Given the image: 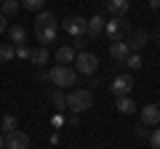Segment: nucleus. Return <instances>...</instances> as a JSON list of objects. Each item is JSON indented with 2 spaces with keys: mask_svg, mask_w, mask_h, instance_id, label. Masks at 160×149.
<instances>
[{
  "mask_svg": "<svg viewBox=\"0 0 160 149\" xmlns=\"http://www.w3.org/2000/svg\"><path fill=\"white\" fill-rule=\"evenodd\" d=\"M16 125H19L16 115H3V120H0V128H3V133H8V131H16Z\"/></svg>",
  "mask_w": 160,
  "mask_h": 149,
  "instance_id": "20",
  "label": "nucleus"
},
{
  "mask_svg": "<svg viewBox=\"0 0 160 149\" xmlns=\"http://www.w3.org/2000/svg\"><path fill=\"white\" fill-rule=\"evenodd\" d=\"M59 35V27H35V37H38L40 46H48V43L56 40Z\"/></svg>",
  "mask_w": 160,
  "mask_h": 149,
  "instance_id": "10",
  "label": "nucleus"
},
{
  "mask_svg": "<svg viewBox=\"0 0 160 149\" xmlns=\"http://www.w3.org/2000/svg\"><path fill=\"white\" fill-rule=\"evenodd\" d=\"M93 107V96L91 91H83V88H75L67 93V109H72V115H83Z\"/></svg>",
  "mask_w": 160,
  "mask_h": 149,
  "instance_id": "1",
  "label": "nucleus"
},
{
  "mask_svg": "<svg viewBox=\"0 0 160 149\" xmlns=\"http://www.w3.org/2000/svg\"><path fill=\"white\" fill-rule=\"evenodd\" d=\"M19 6H22L19 0H3V6H0V13H3V16H11V13H16V11H19Z\"/></svg>",
  "mask_w": 160,
  "mask_h": 149,
  "instance_id": "22",
  "label": "nucleus"
},
{
  "mask_svg": "<svg viewBox=\"0 0 160 149\" xmlns=\"http://www.w3.org/2000/svg\"><path fill=\"white\" fill-rule=\"evenodd\" d=\"M0 6H3V0H0Z\"/></svg>",
  "mask_w": 160,
  "mask_h": 149,
  "instance_id": "32",
  "label": "nucleus"
},
{
  "mask_svg": "<svg viewBox=\"0 0 160 149\" xmlns=\"http://www.w3.org/2000/svg\"><path fill=\"white\" fill-rule=\"evenodd\" d=\"M149 6H152V8H160V0H149Z\"/></svg>",
  "mask_w": 160,
  "mask_h": 149,
  "instance_id": "30",
  "label": "nucleus"
},
{
  "mask_svg": "<svg viewBox=\"0 0 160 149\" xmlns=\"http://www.w3.org/2000/svg\"><path fill=\"white\" fill-rule=\"evenodd\" d=\"M99 69V56L91 51H80L78 56H75V72L86 74V77H93Z\"/></svg>",
  "mask_w": 160,
  "mask_h": 149,
  "instance_id": "4",
  "label": "nucleus"
},
{
  "mask_svg": "<svg viewBox=\"0 0 160 149\" xmlns=\"http://www.w3.org/2000/svg\"><path fill=\"white\" fill-rule=\"evenodd\" d=\"M11 59H16V46L0 43V61H11Z\"/></svg>",
  "mask_w": 160,
  "mask_h": 149,
  "instance_id": "19",
  "label": "nucleus"
},
{
  "mask_svg": "<svg viewBox=\"0 0 160 149\" xmlns=\"http://www.w3.org/2000/svg\"><path fill=\"white\" fill-rule=\"evenodd\" d=\"M109 56L118 59V61H126L131 56V48H128L126 40H118V43H109Z\"/></svg>",
  "mask_w": 160,
  "mask_h": 149,
  "instance_id": "11",
  "label": "nucleus"
},
{
  "mask_svg": "<svg viewBox=\"0 0 160 149\" xmlns=\"http://www.w3.org/2000/svg\"><path fill=\"white\" fill-rule=\"evenodd\" d=\"M75 56H78V53H75L72 46H62V48L56 51V61H59V64H72Z\"/></svg>",
  "mask_w": 160,
  "mask_h": 149,
  "instance_id": "15",
  "label": "nucleus"
},
{
  "mask_svg": "<svg viewBox=\"0 0 160 149\" xmlns=\"http://www.w3.org/2000/svg\"><path fill=\"white\" fill-rule=\"evenodd\" d=\"M62 29L69 32L72 37H83V35L88 32V19H83V16H67L62 22Z\"/></svg>",
  "mask_w": 160,
  "mask_h": 149,
  "instance_id": "5",
  "label": "nucleus"
},
{
  "mask_svg": "<svg viewBox=\"0 0 160 149\" xmlns=\"http://www.w3.org/2000/svg\"><path fill=\"white\" fill-rule=\"evenodd\" d=\"M118 112H120V115H133V112H136V104H133V99L120 96V99H118Z\"/></svg>",
  "mask_w": 160,
  "mask_h": 149,
  "instance_id": "16",
  "label": "nucleus"
},
{
  "mask_svg": "<svg viewBox=\"0 0 160 149\" xmlns=\"http://www.w3.org/2000/svg\"><path fill=\"white\" fill-rule=\"evenodd\" d=\"M38 80H40V83H51V77H48V72H43V69H38Z\"/></svg>",
  "mask_w": 160,
  "mask_h": 149,
  "instance_id": "27",
  "label": "nucleus"
},
{
  "mask_svg": "<svg viewBox=\"0 0 160 149\" xmlns=\"http://www.w3.org/2000/svg\"><path fill=\"white\" fill-rule=\"evenodd\" d=\"M128 8H131L128 0H107V11L112 13V16H126Z\"/></svg>",
  "mask_w": 160,
  "mask_h": 149,
  "instance_id": "12",
  "label": "nucleus"
},
{
  "mask_svg": "<svg viewBox=\"0 0 160 149\" xmlns=\"http://www.w3.org/2000/svg\"><path fill=\"white\" fill-rule=\"evenodd\" d=\"M109 88H112V93H115L118 99H120V96H128V93L133 91V77H131V74H118Z\"/></svg>",
  "mask_w": 160,
  "mask_h": 149,
  "instance_id": "6",
  "label": "nucleus"
},
{
  "mask_svg": "<svg viewBox=\"0 0 160 149\" xmlns=\"http://www.w3.org/2000/svg\"><path fill=\"white\" fill-rule=\"evenodd\" d=\"M29 61L35 64V67H46L48 64V48L46 46H40V48H32V53H29Z\"/></svg>",
  "mask_w": 160,
  "mask_h": 149,
  "instance_id": "13",
  "label": "nucleus"
},
{
  "mask_svg": "<svg viewBox=\"0 0 160 149\" xmlns=\"http://www.w3.org/2000/svg\"><path fill=\"white\" fill-rule=\"evenodd\" d=\"M158 40H160V32H158Z\"/></svg>",
  "mask_w": 160,
  "mask_h": 149,
  "instance_id": "31",
  "label": "nucleus"
},
{
  "mask_svg": "<svg viewBox=\"0 0 160 149\" xmlns=\"http://www.w3.org/2000/svg\"><path fill=\"white\" fill-rule=\"evenodd\" d=\"M51 101L56 104V109H59V112H62V109L67 107V96L62 93V88H53V91H51Z\"/></svg>",
  "mask_w": 160,
  "mask_h": 149,
  "instance_id": "21",
  "label": "nucleus"
},
{
  "mask_svg": "<svg viewBox=\"0 0 160 149\" xmlns=\"http://www.w3.org/2000/svg\"><path fill=\"white\" fill-rule=\"evenodd\" d=\"M35 27H56V16L48 11H40L38 19H35Z\"/></svg>",
  "mask_w": 160,
  "mask_h": 149,
  "instance_id": "17",
  "label": "nucleus"
},
{
  "mask_svg": "<svg viewBox=\"0 0 160 149\" xmlns=\"http://www.w3.org/2000/svg\"><path fill=\"white\" fill-rule=\"evenodd\" d=\"M48 77H51V83L56 88H69L78 83V72H75V67H69V64H56V67L48 72Z\"/></svg>",
  "mask_w": 160,
  "mask_h": 149,
  "instance_id": "2",
  "label": "nucleus"
},
{
  "mask_svg": "<svg viewBox=\"0 0 160 149\" xmlns=\"http://www.w3.org/2000/svg\"><path fill=\"white\" fill-rule=\"evenodd\" d=\"M128 48H131V53H139L144 46H147V32H142V29H131V35L126 37Z\"/></svg>",
  "mask_w": 160,
  "mask_h": 149,
  "instance_id": "9",
  "label": "nucleus"
},
{
  "mask_svg": "<svg viewBox=\"0 0 160 149\" xmlns=\"http://www.w3.org/2000/svg\"><path fill=\"white\" fill-rule=\"evenodd\" d=\"M149 144H152V149H160V128L149 133Z\"/></svg>",
  "mask_w": 160,
  "mask_h": 149,
  "instance_id": "26",
  "label": "nucleus"
},
{
  "mask_svg": "<svg viewBox=\"0 0 160 149\" xmlns=\"http://www.w3.org/2000/svg\"><path fill=\"white\" fill-rule=\"evenodd\" d=\"M8 32H11V40L16 43V46H22V43L27 40V29H24L22 24H13V27H8Z\"/></svg>",
  "mask_w": 160,
  "mask_h": 149,
  "instance_id": "18",
  "label": "nucleus"
},
{
  "mask_svg": "<svg viewBox=\"0 0 160 149\" xmlns=\"http://www.w3.org/2000/svg\"><path fill=\"white\" fill-rule=\"evenodd\" d=\"M142 125H160V107L158 104H144L142 107Z\"/></svg>",
  "mask_w": 160,
  "mask_h": 149,
  "instance_id": "8",
  "label": "nucleus"
},
{
  "mask_svg": "<svg viewBox=\"0 0 160 149\" xmlns=\"http://www.w3.org/2000/svg\"><path fill=\"white\" fill-rule=\"evenodd\" d=\"M6 147V133H0V149Z\"/></svg>",
  "mask_w": 160,
  "mask_h": 149,
  "instance_id": "29",
  "label": "nucleus"
},
{
  "mask_svg": "<svg viewBox=\"0 0 160 149\" xmlns=\"http://www.w3.org/2000/svg\"><path fill=\"white\" fill-rule=\"evenodd\" d=\"M43 3H46V0H22V6L27 8V11H40Z\"/></svg>",
  "mask_w": 160,
  "mask_h": 149,
  "instance_id": "23",
  "label": "nucleus"
},
{
  "mask_svg": "<svg viewBox=\"0 0 160 149\" xmlns=\"http://www.w3.org/2000/svg\"><path fill=\"white\" fill-rule=\"evenodd\" d=\"M104 24H107V22H104V19L102 16H93V19H88V37H102V35H104Z\"/></svg>",
  "mask_w": 160,
  "mask_h": 149,
  "instance_id": "14",
  "label": "nucleus"
},
{
  "mask_svg": "<svg viewBox=\"0 0 160 149\" xmlns=\"http://www.w3.org/2000/svg\"><path fill=\"white\" fill-rule=\"evenodd\" d=\"M126 64H128V69H139L142 67V56H139V53H131V56L126 59Z\"/></svg>",
  "mask_w": 160,
  "mask_h": 149,
  "instance_id": "24",
  "label": "nucleus"
},
{
  "mask_svg": "<svg viewBox=\"0 0 160 149\" xmlns=\"http://www.w3.org/2000/svg\"><path fill=\"white\" fill-rule=\"evenodd\" d=\"M6 149H29V136L22 131H8L6 133Z\"/></svg>",
  "mask_w": 160,
  "mask_h": 149,
  "instance_id": "7",
  "label": "nucleus"
},
{
  "mask_svg": "<svg viewBox=\"0 0 160 149\" xmlns=\"http://www.w3.org/2000/svg\"><path fill=\"white\" fill-rule=\"evenodd\" d=\"M29 53H32V48H29L27 43H22V46H16V56H19V59H29Z\"/></svg>",
  "mask_w": 160,
  "mask_h": 149,
  "instance_id": "25",
  "label": "nucleus"
},
{
  "mask_svg": "<svg viewBox=\"0 0 160 149\" xmlns=\"http://www.w3.org/2000/svg\"><path fill=\"white\" fill-rule=\"evenodd\" d=\"M6 29H8V16L0 13V32H6Z\"/></svg>",
  "mask_w": 160,
  "mask_h": 149,
  "instance_id": "28",
  "label": "nucleus"
},
{
  "mask_svg": "<svg viewBox=\"0 0 160 149\" xmlns=\"http://www.w3.org/2000/svg\"><path fill=\"white\" fill-rule=\"evenodd\" d=\"M104 35H107V37H109L112 43L126 40L128 35H131V24H128L123 16H112L107 24H104Z\"/></svg>",
  "mask_w": 160,
  "mask_h": 149,
  "instance_id": "3",
  "label": "nucleus"
}]
</instances>
